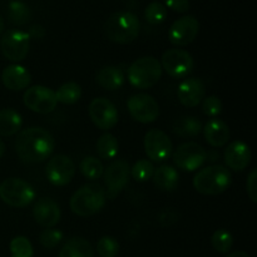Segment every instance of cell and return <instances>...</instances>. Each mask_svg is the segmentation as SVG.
Masks as SVG:
<instances>
[{"label":"cell","mask_w":257,"mask_h":257,"mask_svg":"<svg viewBox=\"0 0 257 257\" xmlns=\"http://www.w3.org/2000/svg\"><path fill=\"white\" fill-rule=\"evenodd\" d=\"M55 147L52 133L42 127H30L23 130L15 141V151L23 162H43L50 157Z\"/></svg>","instance_id":"1"},{"label":"cell","mask_w":257,"mask_h":257,"mask_svg":"<svg viewBox=\"0 0 257 257\" xmlns=\"http://www.w3.org/2000/svg\"><path fill=\"white\" fill-rule=\"evenodd\" d=\"M105 190L99 183H87L73 193L70 210L80 217H89L99 212L105 205Z\"/></svg>","instance_id":"2"},{"label":"cell","mask_w":257,"mask_h":257,"mask_svg":"<svg viewBox=\"0 0 257 257\" xmlns=\"http://www.w3.org/2000/svg\"><path fill=\"white\" fill-rule=\"evenodd\" d=\"M140 19L132 12L122 10L113 13L104 25L105 35L112 42L118 44H128L140 34Z\"/></svg>","instance_id":"3"},{"label":"cell","mask_w":257,"mask_h":257,"mask_svg":"<svg viewBox=\"0 0 257 257\" xmlns=\"http://www.w3.org/2000/svg\"><path fill=\"white\" fill-rule=\"evenodd\" d=\"M232 183L230 170L221 165H212L202 168L193 178V187L202 195H221Z\"/></svg>","instance_id":"4"},{"label":"cell","mask_w":257,"mask_h":257,"mask_svg":"<svg viewBox=\"0 0 257 257\" xmlns=\"http://www.w3.org/2000/svg\"><path fill=\"white\" fill-rule=\"evenodd\" d=\"M162 77L161 63L155 57H142L128 68V82L137 89H148Z\"/></svg>","instance_id":"5"},{"label":"cell","mask_w":257,"mask_h":257,"mask_svg":"<svg viewBox=\"0 0 257 257\" xmlns=\"http://www.w3.org/2000/svg\"><path fill=\"white\" fill-rule=\"evenodd\" d=\"M0 198L8 206L23 208L35 200V191L27 181L10 177L0 183Z\"/></svg>","instance_id":"6"},{"label":"cell","mask_w":257,"mask_h":257,"mask_svg":"<svg viewBox=\"0 0 257 257\" xmlns=\"http://www.w3.org/2000/svg\"><path fill=\"white\" fill-rule=\"evenodd\" d=\"M30 47V37L27 32L10 29L3 34L0 39V49L3 55L10 62H22L28 55Z\"/></svg>","instance_id":"7"},{"label":"cell","mask_w":257,"mask_h":257,"mask_svg":"<svg viewBox=\"0 0 257 257\" xmlns=\"http://www.w3.org/2000/svg\"><path fill=\"white\" fill-rule=\"evenodd\" d=\"M161 67L170 77L176 79L186 78L195 68L193 57L183 49H168L163 53Z\"/></svg>","instance_id":"8"},{"label":"cell","mask_w":257,"mask_h":257,"mask_svg":"<svg viewBox=\"0 0 257 257\" xmlns=\"http://www.w3.org/2000/svg\"><path fill=\"white\" fill-rule=\"evenodd\" d=\"M207 161V151L197 142H186L173 152V163L180 170L193 172Z\"/></svg>","instance_id":"9"},{"label":"cell","mask_w":257,"mask_h":257,"mask_svg":"<svg viewBox=\"0 0 257 257\" xmlns=\"http://www.w3.org/2000/svg\"><path fill=\"white\" fill-rule=\"evenodd\" d=\"M23 100L27 108L39 114H48L57 108L58 100L55 92L44 85H33L25 90Z\"/></svg>","instance_id":"10"},{"label":"cell","mask_w":257,"mask_h":257,"mask_svg":"<svg viewBox=\"0 0 257 257\" xmlns=\"http://www.w3.org/2000/svg\"><path fill=\"white\" fill-rule=\"evenodd\" d=\"M127 108L131 117L137 122L147 124L155 122L160 115L158 103L152 95L138 93L127 100Z\"/></svg>","instance_id":"11"},{"label":"cell","mask_w":257,"mask_h":257,"mask_svg":"<svg viewBox=\"0 0 257 257\" xmlns=\"http://www.w3.org/2000/svg\"><path fill=\"white\" fill-rule=\"evenodd\" d=\"M103 175H104V182L107 185L105 196L109 200H113L127 186L131 176V167L125 160H115L108 166Z\"/></svg>","instance_id":"12"},{"label":"cell","mask_w":257,"mask_h":257,"mask_svg":"<svg viewBox=\"0 0 257 257\" xmlns=\"http://www.w3.org/2000/svg\"><path fill=\"white\" fill-rule=\"evenodd\" d=\"M75 175V165L69 156L57 155L48 161L45 166V176L53 186L68 185Z\"/></svg>","instance_id":"13"},{"label":"cell","mask_w":257,"mask_h":257,"mask_svg":"<svg viewBox=\"0 0 257 257\" xmlns=\"http://www.w3.org/2000/svg\"><path fill=\"white\" fill-rule=\"evenodd\" d=\"M173 145L168 135L163 131L153 128L145 136V151L153 162H163L172 155Z\"/></svg>","instance_id":"14"},{"label":"cell","mask_w":257,"mask_h":257,"mask_svg":"<svg viewBox=\"0 0 257 257\" xmlns=\"http://www.w3.org/2000/svg\"><path fill=\"white\" fill-rule=\"evenodd\" d=\"M89 118L99 130L108 131L118 123V110L115 105L107 98H95L88 107Z\"/></svg>","instance_id":"15"},{"label":"cell","mask_w":257,"mask_h":257,"mask_svg":"<svg viewBox=\"0 0 257 257\" xmlns=\"http://www.w3.org/2000/svg\"><path fill=\"white\" fill-rule=\"evenodd\" d=\"M200 32V22L193 15H185L175 20L168 29V39L176 47L191 44Z\"/></svg>","instance_id":"16"},{"label":"cell","mask_w":257,"mask_h":257,"mask_svg":"<svg viewBox=\"0 0 257 257\" xmlns=\"http://www.w3.org/2000/svg\"><path fill=\"white\" fill-rule=\"evenodd\" d=\"M251 158H252V153H251L250 146L243 141L231 142L223 153V160L227 167L236 172L246 170L251 163Z\"/></svg>","instance_id":"17"},{"label":"cell","mask_w":257,"mask_h":257,"mask_svg":"<svg viewBox=\"0 0 257 257\" xmlns=\"http://www.w3.org/2000/svg\"><path fill=\"white\" fill-rule=\"evenodd\" d=\"M59 205L49 197H42L37 201L33 208L35 222L44 228H53L60 221Z\"/></svg>","instance_id":"18"},{"label":"cell","mask_w":257,"mask_h":257,"mask_svg":"<svg viewBox=\"0 0 257 257\" xmlns=\"http://www.w3.org/2000/svg\"><path fill=\"white\" fill-rule=\"evenodd\" d=\"M206 95V85L200 78H187L177 89L178 100L187 108L197 107Z\"/></svg>","instance_id":"19"},{"label":"cell","mask_w":257,"mask_h":257,"mask_svg":"<svg viewBox=\"0 0 257 257\" xmlns=\"http://www.w3.org/2000/svg\"><path fill=\"white\" fill-rule=\"evenodd\" d=\"M3 84L13 92L28 88L32 82V75L28 69L19 64H10L4 68L2 73Z\"/></svg>","instance_id":"20"},{"label":"cell","mask_w":257,"mask_h":257,"mask_svg":"<svg viewBox=\"0 0 257 257\" xmlns=\"http://www.w3.org/2000/svg\"><path fill=\"white\" fill-rule=\"evenodd\" d=\"M202 131L206 142L212 147H223L230 140V127L217 118L208 120Z\"/></svg>","instance_id":"21"},{"label":"cell","mask_w":257,"mask_h":257,"mask_svg":"<svg viewBox=\"0 0 257 257\" xmlns=\"http://www.w3.org/2000/svg\"><path fill=\"white\" fill-rule=\"evenodd\" d=\"M124 80L125 77L123 70L114 65L103 67L95 77V82L98 83V85L105 90H118L124 84Z\"/></svg>","instance_id":"22"},{"label":"cell","mask_w":257,"mask_h":257,"mask_svg":"<svg viewBox=\"0 0 257 257\" xmlns=\"http://www.w3.org/2000/svg\"><path fill=\"white\" fill-rule=\"evenodd\" d=\"M152 178L156 187L160 188L161 191L171 192V191L176 190V187L178 186L180 175H178L177 170L172 166L162 165L160 167L155 168Z\"/></svg>","instance_id":"23"},{"label":"cell","mask_w":257,"mask_h":257,"mask_svg":"<svg viewBox=\"0 0 257 257\" xmlns=\"http://www.w3.org/2000/svg\"><path fill=\"white\" fill-rule=\"evenodd\" d=\"M94 250L89 241L83 237H73L68 240L59 251L58 257H93Z\"/></svg>","instance_id":"24"},{"label":"cell","mask_w":257,"mask_h":257,"mask_svg":"<svg viewBox=\"0 0 257 257\" xmlns=\"http://www.w3.org/2000/svg\"><path fill=\"white\" fill-rule=\"evenodd\" d=\"M23 124L22 115L12 108L0 110V136L10 137L17 135Z\"/></svg>","instance_id":"25"},{"label":"cell","mask_w":257,"mask_h":257,"mask_svg":"<svg viewBox=\"0 0 257 257\" xmlns=\"http://www.w3.org/2000/svg\"><path fill=\"white\" fill-rule=\"evenodd\" d=\"M173 132L182 138H192L202 132V123L193 115H185L173 124Z\"/></svg>","instance_id":"26"},{"label":"cell","mask_w":257,"mask_h":257,"mask_svg":"<svg viewBox=\"0 0 257 257\" xmlns=\"http://www.w3.org/2000/svg\"><path fill=\"white\" fill-rule=\"evenodd\" d=\"M8 18H9L10 23L18 25V27H22V25L29 23V20L32 19V12L25 3L19 2V0H13L8 5Z\"/></svg>","instance_id":"27"},{"label":"cell","mask_w":257,"mask_h":257,"mask_svg":"<svg viewBox=\"0 0 257 257\" xmlns=\"http://www.w3.org/2000/svg\"><path fill=\"white\" fill-rule=\"evenodd\" d=\"M119 145L115 136L112 133H104L97 141V152L102 160H113L117 156Z\"/></svg>","instance_id":"28"},{"label":"cell","mask_w":257,"mask_h":257,"mask_svg":"<svg viewBox=\"0 0 257 257\" xmlns=\"http://www.w3.org/2000/svg\"><path fill=\"white\" fill-rule=\"evenodd\" d=\"M79 170L87 180L97 181L104 173V166L99 158L94 157V156H87L80 162Z\"/></svg>","instance_id":"29"},{"label":"cell","mask_w":257,"mask_h":257,"mask_svg":"<svg viewBox=\"0 0 257 257\" xmlns=\"http://www.w3.org/2000/svg\"><path fill=\"white\" fill-rule=\"evenodd\" d=\"M58 103L63 104H75L82 97V88L75 82H67L58 88L55 92Z\"/></svg>","instance_id":"30"},{"label":"cell","mask_w":257,"mask_h":257,"mask_svg":"<svg viewBox=\"0 0 257 257\" xmlns=\"http://www.w3.org/2000/svg\"><path fill=\"white\" fill-rule=\"evenodd\" d=\"M145 18L150 24L158 25L167 18V8L158 0H153L146 7Z\"/></svg>","instance_id":"31"},{"label":"cell","mask_w":257,"mask_h":257,"mask_svg":"<svg viewBox=\"0 0 257 257\" xmlns=\"http://www.w3.org/2000/svg\"><path fill=\"white\" fill-rule=\"evenodd\" d=\"M211 243L217 252L227 253L230 252L233 246V236L225 228H220L213 232L212 237H211Z\"/></svg>","instance_id":"32"},{"label":"cell","mask_w":257,"mask_h":257,"mask_svg":"<svg viewBox=\"0 0 257 257\" xmlns=\"http://www.w3.org/2000/svg\"><path fill=\"white\" fill-rule=\"evenodd\" d=\"M153 172H155V166L148 160H140L133 165L131 168V175L133 180L137 182H147L152 178Z\"/></svg>","instance_id":"33"},{"label":"cell","mask_w":257,"mask_h":257,"mask_svg":"<svg viewBox=\"0 0 257 257\" xmlns=\"http://www.w3.org/2000/svg\"><path fill=\"white\" fill-rule=\"evenodd\" d=\"M10 253L12 257H33V245L24 236H17L10 241Z\"/></svg>","instance_id":"34"},{"label":"cell","mask_w":257,"mask_h":257,"mask_svg":"<svg viewBox=\"0 0 257 257\" xmlns=\"http://www.w3.org/2000/svg\"><path fill=\"white\" fill-rule=\"evenodd\" d=\"M97 252L100 257H115L119 252V243L114 237L104 236L98 241Z\"/></svg>","instance_id":"35"},{"label":"cell","mask_w":257,"mask_h":257,"mask_svg":"<svg viewBox=\"0 0 257 257\" xmlns=\"http://www.w3.org/2000/svg\"><path fill=\"white\" fill-rule=\"evenodd\" d=\"M63 240V233L62 231L55 230L53 228H45L39 236V242L40 245L44 248H48V250H53V248L57 247Z\"/></svg>","instance_id":"36"},{"label":"cell","mask_w":257,"mask_h":257,"mask_svg":"<svg viewBox=\"0 0 257 257\" xmlns=\"http://www.w3.org/2000/svg\"><path fill=\"white\" fill-rule=\"evenodd\" d=\"M223 104L217 95H210V97L207 98H203L202 112L205 113L206 115L215 118L217 117L218 114H221Z\"/></svg>","instance_id":"37"},{"label":"cell","mask_w":257,"mask_h":257,"mask_svg":"<svg viewBox=\"0 0 257 257\" xmlns=\"http://www.w3.org/2000/svg\"><path fill=\"white\" fill-rule=\"evenodd\" d=\"M178 221V213L173 208H165L158 215V222L162 227H170Z\"/></svg>","instance_id":"38"},{"label":"cell","mask_w":257,"mask_h":257,"mask_svg":"<svg viewBox=\"0 0 257 257\" xmlns=\"http://www.w3.org/2000/svg\"><path fill=\"white\" fill-rule=\"evenodd\" d=\"M246 191L253 203L257 202V170L253 168L247 176V182H246Z\"/></svg>","instance_id":"39"},{"label":"cell","mask_w":257,"mask_h":257,"mask_svg":"<svg viewBox=\"0 0 257 257\" xmlns=\"http://www.w3.org/2000/svg\"><path fill=\"white\" fill-rule=\"evenodd\" d=\"M170 9L177 13H186L190 10V0H163Z\"/></svg>","instance_id":"40"},{"label":"cell","mask_w":257,"mask_h":257,"mask_svg":"<svg viewBox=\"0 0 257 257\" xmlns=\"http://www.w3.org/2000/svg\"><path fill=\"white\" fill-rule=\"evenodd\" d=\"M28 35H29L30 38H37V39H40V38H43L45 35L44 27H42L40 24L32 25L29 32H28Z\"/></svg>","instance_id":"41"},{"label":"cell","mask_w":257,"mask_h":257,"mask_svg":"<svg viewBox=\"0 0 257 257\" xmlns=\"http://www.w3.org/2000/svg\"><path fill=\"white\" fill-rule=\"evenodd\" d=\"M227 257H251L247 252L245 251H235V252L230 253Z\"/></svg>","instance_id":"42"},{"label":"cell","mask_w":257,"mask_h":257,"mask_svg":"<svg viewBox=\"0 0 257 257\" xmlns=\"http://www.w3.org/2000/svg\"><path fill=\"white\" fill-rule=\"evenodd\" d=\"M4 153H5V143L3 142V140L0 138V158L4 156Z\"/></svg>","instance_id":"43"},{"label":"cell","mask_w":257,"mask_h":257,"mask_svg":"<svg viewBox=\"0 0 257 257\" xmlns=\"http://www.w3.org/2000/svg\"><path fill=\"white\" fill-rule=\"evenodd\" d=\"M3 30H4V19H3V17L0 15V34L3 33Z\"/></svg>","instance_id":"44"},{"label":"cell","mask_w":257,"mask_h":257,"mask_svg":"<svg viewBox=\"0 0 257 257\" xmlns=\"http://www.w3.org/2000/svg\"><path fill=\"white\" fill-rule=\"evenodd\" d=\"M12 2H13V0H12Z\"/></svg>","instance_id":"45"}]
</instances>
